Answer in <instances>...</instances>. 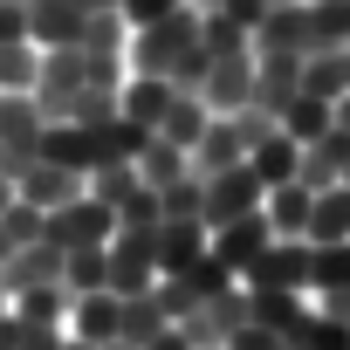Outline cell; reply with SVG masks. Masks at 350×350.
Returning a JSON list of instances; mask_svg holds the SVG:
<instances>
[{
	"label": "cell",
	"instance_id": "cell-1",
	"mask_svg": "<svg viewBox=\"0 0 350 350\" xmlns=\"http://www.w3.org/2000/svg\"><path fill=\"white\" fill-rule=\"evenodd\" d=\"M200 14L206 8H172V14H158V21H144L131 42H124V62H131V76H172V62H179L193 42H200Z\"/></svg>",
	"mask_w": 350,
	"mask_h": 350
},
{
	"label": "cell",
	"instance_id": "cell-2",
	"mask_svg": "<svg viewBox=\"0 0 350 350\" xmlns=\"http://www.w3.org/2000/svg\"><path fill=\"white\" fill-rule=\"evenodd\" d=\"M234 282H241V275H234V268L206 247V254H200V261H186L179 275H158V282H151V295H158V309H165L172 323H186L206 295H220V288H234Z\"/></svg>",
	"mask_w": 350,
	"mask_h": 350
},
{
	"label": "cell",
	"instance_id": "cell-3",
	"mask_svg": "<svg viewBox=\"0 0 350 350\" xmlns=\"http://www.w3.org/2000/svg\"><path fill=\"white\" fill-rule=\"evenodd\" d=\"M110 234H117V213H110L103 200H90V186H83L69 206L42 213V241H49V247H62V254H69V247H103Z\"/></svg>",
	"mask_w": 350,
	"mask_h": 350
},
{
	"label": "cell",
	"instance_id": "cell-4",
	"mask_svg": "<svg viewBox=\"0 0 350 350\" xmlns=\"http://www.w3.org/2000/svg\"><path fill=\"white\" fill-rule=\"evenodd\" d=\"M247 323H254V316H247V288L234 282V288L206 295V302H200V309H193V316H186L179 329L193 336V350H227V343H234V336H241Z\"/></svg>",
	"mask_w": 350,
	"mask_h": 350
},
{
	"label": "cell",
	"instance_id": "cell-5",
	"mask_svg": "<svg viewBox=\"0 0 350 350\" xmlns=\"http://www.w3.org/2000/svg\"><path fill=\"white\" fill-rule=\"evenodd\" d=\"M42 110L35 96H0V165H8V179H21V172L42 158Z\"/></svg>",
	"mask_w": 350,
	"mask_h": 350
},
{
	"label": "cell",
	"instance_id": "cell-6",
	"mask_svg": "<svg viewBox=\"0 0 350 350\" xmlns=\"http://www.w3.org/2000/svg\"><path fill=\"white\" fill-rule=\"evenodd\" d=\"M261 200H268L261 172H254V165L241 158V165H227V172H213V179H206V213H200V220H206V234H213V227H227V220L254 213Z\"/></svg>",
	"mask_w": 350,
	"mask_h": 350
},
{
	"label": "cell",
	"instance_id": "cell-7",
	"mask_svg": "<svg viewBox=\"0 0 350 350\" xmlns=\"http://www.w3.org/2000/svg\"><path fill=\"white\" fill-rule=\"evenodd\" d=\"M295 90H302V55H288V49H254V90H247V103L282 124V110L295 103Z\"/></svg>",
	"mask_w": 350,
	"mask_h": 350
},
{
	"label": "cell",
	"instance_id": "cell-8",
	"mask_svg": "<svg viewBox=\"0 0 350 350\" xmlns=\"http://www.w3.org/2000/svg\"><path fill=\"white\" fill-rule=\"evenodd\" d=\"M151 234H158V227H151ZM151 234H137V227H117V234H110L103 254H110V288H117V295H144V288L158 282V241H151Z\"/></svg>",
	"mask_w": 350,
	"mask_h": 350
},
{
	"label": "cell",
	"instance_id": "cell-9",
	"mask_svg": "<svg viewBox=\"0 0 350 350\" xmlns=\"http://www.w3.org/2000/svg\"><path fill=\"white\" fill-rule=\"evenodd\" d=\"M241 282L247 288H309V241L302 234H275Z\"/></svg>",
	"mask_w": 350,
	"mask_h": 350
},
{
	"label": "cell",
	"instance_id": "cell-10",
	"mask_svg": "<svg viewBox=\"0 0 350 350\" xmlns=\"http://www.w3.org/2000/svg\"><path fill=\"white\" fill-rule=\"evenodd\" d=\"M343 165H350V131H343V124H329L323 137H309V144H302L295 179H302L309 193H323V186H343Z\"/></svg>",
	"mask_w": 350,
	"mask_h": 350
},
{
	"label": "cell",
	"instance_id": "cell-11",
	"mask_svg": "<svg viewBox=\"0 0 350 350\" xmlns=\"http://www.w3.org/2000/svg\"><path fill=\"white\" fill-rule=\"evenodd\" d=\"M83 28H90L83 0H35V8H28V42L35 49H76Z\"/></svg>",
	"mask_w": 350,
	"mask_h": 350
},
{
	"label": "cell",
	"instance_id": "cell-12",
	"mask_svg": "<svg viewBox=\"0 0 350 350\" xmlns=\"http://www.w3.org/2000/svg\"><path fill=\"white\" fill-rule=\"evenodd\" d=\"M275 241V227H268V213L254 206V213H241V220H227V227H213V254L234 268V275H247L254 261H261V247Z\"/></svg>",
	"mask_w": 350,
	"mask_h": 350
},
{
	"label": "cell",
	"instance_id": "cell-13",
	"mask_svg": "<svg viewBox=\"0 0 350 350\" xmlns=\"http://www.w3.org/2000/svg\"><path fill=\"white\" fill-rule=\"evenodd\" d=\"M83 186H90L83 172H69V165H55V158H35V165L21 172V179H14V193H21L28 206H42V213H55V206H69V200H76Z\"/></svg>",
	"mask_w": 350,
	"mask_h": 350
},
{
	"label": "cell",
	"instance_id": "cell-14",
	"mask_svg": "<svg viewBox=\"0 0 350 350\" xmlns=\"http://www.w3.org/2000/svg\"><path fill=\"white\" fill-rule=\"evenodd\" d=\"M35 282H62V247L28 241V247H14V254H0V288H8V302H14L21 288H35Z\"/></svg>",
	"mask_w": 350,
	"mask_h": 350
},
{
	"label": "cell",
	"instance_id": "cell-15",
	"mask_svg": "<svg viewBox=\"0 0 350 350\" xmlns=\"http://www.w3.org/2000/svg\"><path fill=\"white\" fill-rule=\"evenodd\" d=\"M247 90H254V49H234V55H213V69H206V110H241L247 103Z\"/></svg>",
	"mask_w": 350,
	"mask_h": 350
},
{
	"label": "cell",
	"instance_id": "cell-16",
	"mask_svg": "<svg viewBox=\"0 0 350 350\" xmlns=\"http://www.w3.org/2000/svg\"><path fill=\"white\" fill-rule=\"evenodd\" d=\"M117 316H124V295L117 288H90V295L69 302V336L103 350V343H117Z\"/></svg>",
	"mask_w": 350,
	"mask_h": 350
},
{
	"label": "cell",
	"instance_id": "cell-17",
	"mask_svg": "<svg viewBox=\"0 0 350 350\" xmlns=\"http://www.w3.org/2000/svg\"><path fill=\"white\" fill-rule=\"evenodd\" d=\"M186 158H193L200 179H213V172H227V165H241V158H247V144H241L234 117H227V110H213V117H206V131H200V144H193Z\"/></svg>",
	"mask_w": 350,
	"mask_h": 350
},
{
	"label": "cell",
	"instance_id": "cell-18",
	"mask_svg": "<svg viewBox=\"0 0 350 350\" xmlns=\"http://www.w3.org/2000/svg\"><path fill=\"white\" fill-rule=\"evenodd\" d=\"M158 275H179L186 261L206 254V220H158Z\"/></svg>",
	"mask_w": 350,
	"mask_h": 350
},
{
	"label": "cell",
	"instance_id": "cell-19",
	"mask_svg": "<svg viewBox=\"0 0 350 350\" xmlns=\"http://www.w3.org/2000/svg\"><path fill=\"white\" fill-rule=\"evenodd\" d=\"M241 288H247V282H241ZM247 316H254L261 329L288 336V329L309 316V302H302V288H247Z\"/></svg>",
	"mask_w": 350,
	"mask_h": 350
},
{
	"label": "cell",
	"instance_id": "cell-20",
	"mask_svg": "<svg viewBox=\"0 0 350 350\" xmlns=\"http://www.w3.org/2000/svg\"><path fill=\"white\" fill-rule=\"evenodd\" d=\"M131 165H137V179H144V186H151V193H165V186H172V179H186V172H193V158H186V151H179V144H172V137H158V131H151V137H144V151H137V158H131Z\"/></svg>",
	"mask_w": 350,
	"mask_h": 350
},
{
	"label": "cell",
	"instance_id": "cell-21",
	"mask_svg": "<svg viewBox=\"0 0 350 350\" xmlns=\"http://www.w3.org/2000/svg\"><path fill=\"white\" fill-rule=\"evenodd\" d=\"M261 213H268V227H275V234H309V213H316V193H309L302 179H288V186H268Z\"/></svg>",
	"mask_w": 350,
	"mask_h": 350
},
{
	"label": "cell",
	"instance_id": "cell-22",
	"mask_svg": "<svg viewBox=\"0 0 350 350\" xmlns=\"http://www.w3.org/2000/svg\"><path fill=\"white\" fill-rule=\"evenodd\" d=\"M165 103H172V83H165V76H124V90H117V110L137 117L144 131H158Z\"/></svg>",
	"mask_w": 350,
	"mask_h": 350
},
{
	"label": "cell",
	"instance_id": "cell-23",
	"mask_svg": "<svg viewBox=\"0 0 350 350\" xmlns=\"http://www.w3.org/2000/svg\"><path fill=\"white\" fill-rule=\"evenodd\" d=\"M302 90L309 96H350V49H316V55H302Z\"/></svg>",
	"mask_w": 350,
	"mask_h": 350
},
{
	"label": "cell",
	"instance_id": "cell-24",
	"mask_svg": "<svg viewBox=\"0 0 350 350\" xmlns=\"http://www.w3.org/2000/svg\"><path fill=\"white\" fill-rule=\"evenodd\" d=\"M206 96H186V90H172V103H165V117H158V137H172L179 151H193L200 144V131H206Z\"/></svg>",
	"mask_w": 350,
	"mask_h": 350
},
{
	"label": "cell",
	"instance_id": "cell-25",
	"mask_svg": "<svg viewBox=\"0 0 350 350\" xmlns=\"http://www.w3.org/2000/svg\"><path fill=\"white\" fill-rule=\"evenodd\" d=\"M69 302H76L69 282H35V288H21L8 309H14L21 323H55V329H62V323H69Z\"/></svg>",
	"mask_w": 350,
	"mask_h": 350
},
{
	"label": "cell",
	"instance_id": "cell-26",
	"mask_svg": "<svg viewBox=\"0 0 350 350\" xmlns=\"http://www.w3.org/2000/svg\"><path fill=\"white\" fill-rule=\"evenodd\" d=\"M295 158H302V144H295L288 131H268V137L247 151V165L261 172V186H288V179H295Z\"/></svg>",
	"mask_w": 350,
	"mask_h": 350
},
{
	"label": "cell",
	"instance_id": "cell-27",
	"mask_svg": "<svg viewBox=\"0 0 350 350\" xmlns=\"http://www.w3.org/2000/svg\"><path fill=\"white\" fill-rule=\"evenodd\" d=\"M309 247L316 241H350V186H323L316 193V213H309Z\"/></svg>",
	"mask_w": 350,
	"mask_h": 350
},
{
	"label": "cell",
	"instance_id": "cell-28",
	"mask_svg": "<svg viewBox=\"0 0 350 350\" xmlns=\"http://www.w3.org/2000/svg\"><path fill=\"white\" fill-rule=\"evenodd\" d=\"M329 124H336V103H329V96H309V90H295V103L282 110V131H288L295 144H309V137H323Z\"/></svg>",
	"mask_w": 350,
	"mask_h": 350
},
{
	"label": "cell",
	"instance_id": "cell-29",
	"mask_svg": "<svg viewBox=\"0 0 350 350\" xmlns=\"http://www.w3.org/2000/svg\"><path fill=\"white\" fill-rule=\"evenodd\" d=\"M158 329H172V316L158 309V295H151V288H144V295H124V316H117V336L144 350V343H151Z\"/></svg>",
	"mask_w": 350,
	"mask_h": 350
},
{
	"label": "cell",
	"instance_id": "cell-30",
	"mask_svg": "<svg viewBox=\"0 0 350 350\" xmlns=\"http://www.w3.org/2000/svg\"><path fill=\"white\" fill-rule=\"evenodd\" d=\"M42 76V49L35 42H0V96H28Z\"/></svg>",
	"mask_w": 350,
	"mask_h": 350
},
{
	"label": "cell",
	"instance_id": "cell-31",
	"mask_svg": "<svg viewBox=\"0 0 350 350\" xmlns=\"http://www.w3.org/2000/svg\"><path fill=\"white\" fill-rule=\"evenodd\" d=\"M110 247V241H103ZM103 247H69L62 254V282H69V295H90V288H110V254Z\"/></svg>",
	"mask_w": 350,
	"mask_h": 350
},
{
	"label": "cell",
	"instance_id": "cell-32",
	"mask_svg": "<svg viewBox=\"0 0 350 350\" xmlns=\"http://www.w3.org/2000/svg\"><path fill=\"white\" fill-rule=\"evenodd\" d=\"M282 343H288V350H350V323H336V316L309 309V316H302Z\"/></svg>",
	"mask_w": 350,
	"mask_h": 350
},
{
	"label": "cell",
	"instance_id": "cell-33",
	"mask_svg": "<svg viewBox=\"0 0 350 350\" xmlns=\"http://www.w3.org/2000/svg\"><path fill=\"white\" fill-rule=\"evenodd\" d=\"M309 288H350V241H316L309 247Z\"/></svg>",
	"mask_w": 350,
	"mask_h": 350
},
{
	"label": "cell",
	"instance_id": "cell-34",
	"mask_svg": "<svg viewBox=\"0 0 350 350\" xmlns=\"http://www.w3.org/2000/svg\"><path fill=\"white\" fill-rule=\"evenodd\" d=\"M124 42H131V21H124L117 8H90V28H83L76 49H90V55H124Z\"/></svg>",
	"mask_w": 350,
	"mask_h": 350
},
{
	"label": "cell",
	"instance_id": "cell-35",
	"mask_svg": "<svg viewBox=\"0 0 350 350\" xmlns=\"http://www.w3.org/2000/svg\"><path fill=\"white\" fill-rule=\"evenodd\" d=\"M137 186H144V179H137V165H131V158H124V165H96V172H90V200H103L110 213H117Z\"/></svg>",
	"mask_w": 350,
	"mask_h": 350
},
{
	"label": "cell",
	"instance_id": "cell-36",
	"mask_svg": "<svg viewBox=\"0 0 350 350\" xmlns=\"http://www.w3.org/2000/svg\"><path fill=\"white\" fill-rule=\"evenodd\" d=\"M158 206H165V220H200V213H206V179H200V172L172 179V186L158 193Z\"/></svg>",
	"mask_w": 350,
	"mask_h": 350
},
{
	"label": "cell",
	"instance_id": "cell-37",
	"mask_svg": "<svg viewBox=\"0 0 350 350\" xmlns=\"http://www.w3.org/2000/svg\"><path fill=\"white\" fill-rule=\"evenodd\" d=\"M28 241H42V206H28V200L14 193V206L0 213V254H14V247H28Z\"/></svg>",
	"mask_w": 350,
	"mask_h": 350
},
{
	"label": "cell",
	"instance_id": "cell-38",
	"mask_svg": "<svg viewBox=\"0 0 350 350\" xmlns=\"http://www.w3.org/2000/svg\"><path fill=\"white\" fill-rule=\"evenodd\" d=\"M206 69H213V55H206V42H193L179 62H172L165 83H172V90H186V96H200V90H206Z\"/></svg>",
	"mask_w": 350,
	"mask_h": 350
},
{
	"label": "cell",
	"instance_id": "cell-39",
	"mask_svg": "<svg viewBox=\"0 0 350 350\" xmlns=\"http://www.w3.org/2000/svg\"><path fill=\"white\" fill-rule=\"evenodd\" d=\"M158 220H165V206H158V193H151V186H137V193L117 206V227H137V234H151Z\"/></svg>",
	"mask_w": 350,
	"mask_h": 350
},
{
	"label": "cell",
	"instance_id": "cell-40",
	"mask_svg": "<svg viewBox=\"0 0 350 350\" xmlns=\"http://www.w3.org/2000/svg\"><path fill=\"white\" fill-rule=\"evenodd\" d=\"M268 8H275V0H220V14H227V21H241L247 35L261 28V14H268Z\"/></svg>",
	"mask_w": 350,
	"mask_h": 350
},
{
	"label": "cell",
	"instance_id": "cell-41",
	"mask_svg": "<svg viewBox=\"0 0 350 350\" xmlns=\"http://www.w3.org/2000/svg\"><path fill=\"white\" fill-rule=\"evenodd\" d=\"M0 42H28V8L21 0H0Z\"/></svg>",
	"mask_w": 350,
	"mask_h": 350
},
{
	"label": "cell",
	"instance_id": "cell-42",
	"mask_svg": "<svg viewBox=\"0 0 350 350\" xmlns=\"http://www.w3.org/2000/svg\"><path fill=\"white\" fill-rule=\"evenodd\" d=\"M227 350H288V343H282L275 329H261V323H247V329H241V336H234Z\"/></svg>",
	"mask_w": 350,
	"mask_h": 350
},
{
	"label": "cell",
	"instance_id": "cell-43",
	"mask_svg": "<svg viewBox=\"0 0 350 350\" xmlns=\"http://www.w3.org/2000/svg\"><path fill=\"white\" fill-rule=\"evenodd\" d=\"M323 316H336V323H350V288H323V302H316Z\"/></svg>",
	"mask_w": 350,
	"mask_h": 350
},
{
	"label": "cell",
	"instance_id": "cell-44",
	"mask_svg": "<svg viewBox=\"0 0 350 350\" xmlns=\"http://www.w3.org/2000/svg\"><path fill=\"white\" fill-rule=\"evenodd\" d=\"M144 350H193V336H186V329H179V323H172V329H158V336H151V343H144Z\"/></svg>",
	"mask_w": 350,
	"mask_h": 350
},
{
	"label": "cell",
	"instance_id": "cell-45",
	"mask_svg": "<svg viewBox=\"0 0 350 350\" xmlns=\"http://www.w3.org/2000/svg\"><path fill=\"white\" fill-rule=\"evenodd\" d=\"M14 206V179H8V172H0V213H8Z\"/></svg>",
	"mask_w": 350,
	"mask_h": 350
},
{
	"label": "cell",
	"instance_id": "cell-46",
	"mask_svg": "<svg viewBox=\"0 0 350 350\" xmlns=\"http://www.w3.org/2000/svg\"><path fill=\"white\" fill-rule=\"evenodd\" d=\"M83 8H124V0H83Z\"/></svg>",
	"mask_w": 350,
	"mask_h": 350
},
{
	"label": "cell",
	"instance_id": "cell-47",
	"mask_svg": "<svg viewBox=\"0 0 350 350\" xmlns=\"http://www.w3.org/2000/svg\"><path fill=\"white\" fill-rule=\"evenodd\" d=\"M103 350H137V343H124V336H117V343H103Z\"/></svg>",
	"mask_w": 350,
	"mask_h": 350
},
{
	"label": "cell",
	"instance_id": "cell-48",
	"mask_svg": "<svg viewBox=\"0 0 350 350\" xmlns=\"http://www.w3.org/2000/svg\"><path fill=\"white\" fill-rule=\"evenodd\" d=\"M0 316H8V288H0Z\"/></svg>",
	"mask_w": 350,
	"mask_h": 350
},
{
	"label": "cell",
	"instance_id": "cell-49",
	"mask_svg": "<svg viewBox=\"0 0 350 350\" xmlns=\"http://www.w3.org/2000/svg\"><path fill=\"white\" fill-rule=\"evenodd\" d=\"M275 8H302V0H275Z\"/></svg>",
	"mask_w": 350,
	"mask_h": 350
},
{
	"label": "cell",
	"instance_id": "cell-50",
	"mask_svg": "<svg viewBox=\"0 0 350 350\" xmlns=\"http://www.w3.org/2000/svg\"><path fill=\"white\" fill-rule=\"evenodd\" d=\"M200 8H220V0H200Z\"/></svg>",
	"mask_w": 350,
	"mask_h": 350
},
{
	"label": "cell",
	"instance_id": "cell-51",
	"mask_svg": "<svg viewBox=\"0 0 350 350\" xmlns=\"http://www.w3.org/2000/svg\"><path fill=\"white\" fill-rule=\"evenodd\" d=\"M343 186H350V165H343Z\"/></svg>",
	"mask_w": 350,
	"mask_h": 350
},
{
	"label": "cell",
	"instance_id": "cell-52",
	"mask_svg": "<svg viewBox=\"0 0 350 350\" xmlns=\"http://www.w3.org/2000/svg\"><path fill=\"white\" fill-rule=\"evenodd\" d=\"M21 8H35V0H21Z\"/></svg>",
	"mask_w": 350,
	"mask_h": 350
},
{
	"label": "cell",
	"instance_id": "cell-53",
	"mask_svg": "<svg viewBox=\"0 0 350 350\" xmlns=\"http://www.w3.org/2000/svg\"><path fill=\"white\" fill-rule=\"evenodd\" d=\"M0 172H8V165H0Z\"/></svg>",
	"mask_w": 350,
	"mask_h": 350
}]
</instances>
